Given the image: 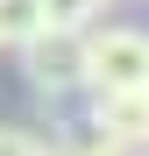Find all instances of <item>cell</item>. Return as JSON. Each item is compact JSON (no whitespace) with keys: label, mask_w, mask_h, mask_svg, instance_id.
<instances>
[{"label":"cell","mask_w":149,"mask_h":156,"mask_svg":"<svg viewBox=\"0 0 149 156\" xmlns=\"http://www.w3.org/2000/svg\"><path fill=\"white\" fill-rule=\"evenodd\" d=\"M36 29H43V0H0V50L29 43Z\"/></svg>","instance_id":"277c9868"},{"label":"cell","mask_w":149,"mask_h":156,"mask_svg":"<svg viewBox=\"0 0 149 156\" xmlns=\"http://www.w3.org/2000/svg\"><path fill=\"white\" fill-rule=\"evenodd\" d=\"M85 128L114 149H149V85H121V92H92Z\"/></svg>","instance_id":"3957f363"},{"label":"cell","mask_w":149,"mask_h":156,"mask_svg":"<svg viewBox=\"0 0 149 156\" xmlns=\"http://www.w3.org/2000/svg\"><path fill=\"white\" fill-rule=\"evenodd\" d=\"M50 156H128V149H114V142H99V135H85V142H57Z\"/></svg>","instance_id":"52a82bcc"},{"label":"cell","mask_w":149,"mask_h":156,"mask_svg":"<svg viewBox=\"0 0 149 156\" xmlns=\"http://www.w3.org/2000/svg\"><path fill=\"white\" fill-rule=\"evenodd\" d=\"M149 85V29L114 21V29H85V92H121Z\"/></svg>","instance_id":"7a4b0ae2"},{"label":"cell","mask_w":149,"mask_h":156,"mask_svg":"<svg viewBox=\"0 0 149 156\" xmlns=\"http://www.w3.org/2000/svg\"><path fill=\"white\" fill-rule=\"evenodd\" d=\"M0 156H50V142L36 128H0Z\"/></svg>","instance_id":"8992f818"},{"label":"cell","mask_w":149,"mask_h":156,"mask_svg":"<svg viewBox=\"0 0 149 156\" xmlns=\"http://www.w3.org/2000/svg\"><path fill=\"white\" fill-rule=\"evenodd\" d=\"M99 7H107V0H43V21L50 29H92Z\"/></svg>","instance_id":"5b68a950"},{"label":"cell","mask_w":149,"mask_h":156,"mask_svg":"<svg viewBox=\"0 0 149 156\" xmlns=\"http://www.w3.org/2000/svg\"><path fill=\"white\" fill-rule=\"evenodd\" d=\"M21 78H29L36 99H64V92H85V29H43L29 43H14Z\"/></svg>","instance_id":"6da1fadb"}]
</instances>
